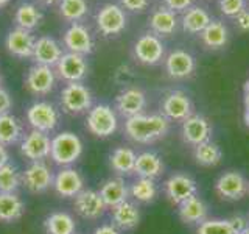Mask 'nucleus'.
Masks as SVG:
<instances>
[{
  "label": "nucleus",
  "instance_id": "50",
  "mask_svg": "<svg viewBox=\"0 0 249 234\" xmlns=\"http://www.w3.org/2000/svg\"><path fill=\"white\" fill-rule=\"evenodd\" d=\"M8 2H10V0H0V8H2V6H5Z\"/></svg>",
  "mask_w": 249,
  "mask_h": 234
},
{
  "label": "nucleus",
  "instance_id": "47",
  "mask_svg": "<svg viewBox=\"0 0 249 234\" xmlns=\"http://www.w3.org/2000/svg\"><path fill=\"white\" fill-rule=\"evenodd\" d=\"M243 100H245V123H246V127H249V78L245 83Z\"/></svg>",
  "mask_w": 249,
  "mask_h": 234
},
{
  "label": "nucleus",
  "instance_id": "48",
  "mask_svg": "<svg viewBox=\"0 0 249 234\" xmlns=\"http://www.w3.org/2000/svg\"><path fill=\"white\" fill-rule=\"evenodd\" d=\"M8 162H10V152H8V147L0 144V167L5 166Z\"/></svg>",
  "mask_w": 249,
  "mask_h": 234
},
{
  "label": "nucleus",
  "instance_id": "9",
  "mask_svg": "<svg viewBox=\"0 0 249 234\" xmlns=\"http://www.w3.org/2000/svg\"><path fill=\"white\" fill-rule=\"evenodd\" d=\"M73 209L81 218H86V220H98L105 214L106 205L98 191L83 189L73 198Z\"/></svg>",
  "mask_w": 249,
  "mask_h": 234
},
{
  "label": "nucleus",
  "instance_id": "25",
  "mask_svg": "<svg viewBox=\"0 0 249 234\" xmlns=\"http://www.w3.org/2000/svg\"><path fill=\"white\" fill-rule=\"evenodd\" d=\"M178 206H179L178 209L179 218H181L184 223H189V225H196V223L199 225L204 222L209 215L207 205L204 203V200L198 197V195H193V197L187 198Z\"/></svg>",
  "mask_w": 249,
  "mask_h": 234
},
{
  "label": "nucleus",
  "instance_id": "19",
  "mask_svg": "<svg viewBox=\"0 0 249 234\" xmlns=\"http://www.w3.org/2000/svg\"><path fill=\"white\" fill-rule=\"evenodd\" d=\"M64 44L69 52L78 55H89L93 50V39L89 30L81 23H72L64 35Z\"/></svg>",
  "mask_w": 249,
  "mask_h": 234
},
{
  "label": "nucleus",
  "instance_id": "37",
  "mask_svg": "<svg viewBox=\"0 0 249 234\" xmlns=\"http://www.w3.org/2000/svg\"><path fill=\"white\" fill-rule=\"evenodd\" d=\"M22 186V172L8 162L0 167V194H13L18 192Z\"/></svg>",
  "mask_w": 249,
  "mask_h": 234
},
{
  "label": "nucleus",
  "instance_id": "7",
  "mask_svg": "<svg viewBox=\"0 0 249 234\" xmlns=\"http://www.w3.org/2000/svg\"><path fill=\"white\" fill-rule=\"evenodd\" d=\"M215 191L223 200L237 201L249 192V183L240 172L229 170L218 176L215 183Z\"/></svg>",
  "mask_w": 249,
  "mask_h": 234
},
{
  "label": "nucleus",
  "instance_id": "17",
  "mask_svg": "<svg viewBox=\"0 0 249 234\" xmlns=\"http://www.w3.org/2000/svg\"><path fill=\"white\" fill-rule=\"evenodd\" d=\"M163 44L156 35H143L140 36L134 44V57L142 64L154 66L163 58Z\"/></svg>",
  "mask_w": 249,
  "mask_h": 234
},
{
  "label": "nucleus",
  "instance_id": "44",
  "mask_svg": "<svg viewBox=\"0 0 249 234\" xmlns=\"http://www.w3.org/2000/svg\"><path fill=\"white\" fill-rule=\"evenodd\" d=\"M229 222H231V225L233 226V230H235L238 234H240L241 231H245V230L248 228V226H249L248 218L243 217V215H233V217L229 218Z\"/></svg>",
  "mask_w": 249,
  "mask_h": 234
},
{
  "label": "nucleus",
  "instance_id": "6",
  "mask_svg": "<svg viewBox=\"0 0 249 234\" xmlns=\"http://www.w3.org/2000/svg\"><path fill=\"white\" fill-rule=\"evenodd\" d=\"M53 170L47 166L45 161L30 162L22 172V186L31 194H44L53 187Z\"/></svg>",
  "mask_w": 249,
  "mask_h": 234
},
{
  "label": "nucleus",
  "instance_id": "14",
  "mask_svg": "<svg viewBox=\"0 0 249 234\" xmlns=\"http://www.w3.org/2000/svg\"><path fill=\"white\" fill-rule=\"evenodd\" d=\"M84 189V178L76 169L62 167L53 179V191L62 198H75Z\"/></svg>",
  "mask_w": 249,
  "mask_h": 234
},
{
  "label": "nucleus",
  "instance_id": "30",
  "mask_svg": "<svg viewBox=\"0 0 249 234\" xmlns=\"http://www.w3.org/2000/svg\"><path fill=\"white\" fill-rule=\"evenodd\" d=\"M45 234H75L76 222L72 214L64 211H54L44 220Z\"/></svg>",
  "mask_w": 249,
  "mask_h": 234
},
{
  "label": "nucleus",
  "instance_id": "29",
  "mask_svg": "<svg viewBox=\"0 0 249 234\" xmlns=\"http://www.w3.org/2000/svg\"><path fill=\"white\" fill-rule=\"evenodd\" d=\"M23 136V125L18 117L10 113L0 116V144L11 147L19 144Z\"/></svg>",
  "mask_w": 249,
  "mask_h": 234
},
{
  "label": "nucleus",
  "instance_id": "39",
  "mask_svg": "<svg viewBox=\"0 0 249 234\" xmlns=\"http://www.w3.org/2000/svg\"><path fill=\"white\" fill-rule=\"evenodd\" d=\"M59 13L67 20H81L88 13V2L86 0H61Z\"/></svg>",
  "mask_w": 249,
  "mask_h": 234
},
{
  "label": "nucleus",
  "instance_id": "45",
  "mask_svg": "<svg viewBox=\"0 0 249 234\" xmlns=\"http://www.w3.org/2000/svg\"><path fill=\"white\" fill-rule=\"evenodd\" d=\"M235 23L241 31H249V11H241L235 18Z\"/></svg>",
  "mask_w": 249,
  "mask_h": 234
},
{
  "label": "nucleus",
  "instance_id": "49",
  "mask_svg": "<svg viewBox=\"0 0 249 234\" xmlns=\"http://www.w3.org/2000/svg\"><path fill=\"white\" fill-rule=\"evenodd\" d=\"M42 3H45V5H52V3H54L56 0H41Z\"/></svg>",
  "mask_w": 249,
  "mask_h": 234
},
{
  "label": "nucleus",
  "instance_id": "32",
  "mask_svg": "<svg viewBox=\"0 0 249 234\" xmlns=\"http://www.w3.org/2000/svg\"><path fill=\"white\" fill-rule=\"evenodd\" d=\"M210 19V14L201 6H190L182 16V28L187 33L192 35H201L202 30H204Z\"/></svg>",
  "mask_w": 249,
  "mask_h": 234
},
{
  "label": "nucleus",
  "instance_id": "3",
  "mask_svg": "<svg viewBox=\"0 0 249 234\" xmlns=\"http://www.w3.org/2000/svg\"><path fill=\"white\" fill-rule=\"evenodd\" d=\"M86 127L90 131V135L100 139H106L117 131L119 120H117V114L111 106L100 103L89 109Z\"/></svg>",
  "mask_w": 249,
  "mask_h": 234
},
{
  "label": "nucleus",
  "instance_id": "12",
  "mask_svg": "<svg viewBox=\"0 0 249 234\" xmlns=\"http://www.w3.org/2000/svg\"><path fill=\"white\" fill-rule=\"evenodd\" d=\"M181 135L185 144L196 147L202 142H207L212 136V125L201 114H192L182 122Z\"/></svg>",
  "mask_w": 249,
  "mask_h": 234
},
{
  "label": "nucleus",
  "instance_id": "28",
  "mask_svg": "<svg viewBox=\"0 0 249 234\" xmlns=\"http://www.w3.org/2000/svg\"><path fill=\"white\" fill-rule=\"evenodd\" d=\"M137 153L129 147H117L109 155V166L117 175H131L134 174Z\"/></svg>",
  "mask_w": 249,
  "mask_h": 234
},
{
  "label": "nucleus",
  "instance_id": "42",
  "mask_svg": "<svg viewBox=\"0 0 249 234\" xmlns=\"http://www.w3.org/2000/svg\"><path fill=\"white\" fill-rule=\"evenodd\" d=\"M123 8H126L129 11L134 13H142L148 6V0H120Z\"/></svg>",
  "mask_w": 249,
  "mask_h": 234
},
{
  "label": "nucleus",
  "instance_id": "27",
  "mask_svg": "<svg viewBox=\"0 0 249 234\" xmlns=\"http://www.w3.org/2000/svg\"><path fill=\"white\" fill-rule=\"evenodd\" d=\"M134 174L139 178L156 179L163 174V161L159 155L153 152H142L137 155Z\"/></svg>",
  "mask_w": 249,
  "mask_h": 234
},
{
  "label": "nucleus",
  "instance_id": "34",
  "mask_svg": "<svg viewBox=\"0 0 249 234\" xmlns=\"http://www.w3.org/2000/svg\"><path fill=\"white\" fill-rule=\"evenodd\" d=\"M193 156H195V161H196L199 166L213 167L221 162L223 152L218 144L212 142V140H207V142H202L195 147Z\"/></svg>",
  "mask_w": 249,
  "mask_h": 234
},
{
  "label": "nucleus",
  "instance_id": "18",
  "mask_svg": "<svg viewBox=\"0 0 249 234\" xmlns=\"http://www.w3.org/2000/svg\"><path fill=\"white\" fill-rule=\"evenodd\" d=\"M145 106H146V97L137 88H126L115 97V109L119 111V114L126 117V119L143 114Z\"/></svg>",
  "mask_w": 249,
  "mask_h": 234
},
{
  "label": "nucleus",
  "instance_id": "21",
  "mask_svg": "<svg viewBox=\"0 0 249 234\" xmlns=\"http://www.w3.org/2000/svg\"><path fill=\"white\" fill-rule=\"evenodd\" d=\"M196 62L193 55L185 50H173L165 59L167 74L171 78H187L195 72Z\"/></svg>",
  "mask_w": 249,
  "mask_h": 234
},
{
  "label": "nucleus",
  "instance_id": "35",
  "mask_svg": "<svg viewBox=\"0 0 249 234\" xmlns=\"http://www.w3.org/2000/svg\"><path fill=\"white\" fill-rule=\"evenodd\" d=\"M42 19V14L41 11L33 3H20L18 6L14 14V22L18 23V27L22 30H33L39 25V22Z\"/></svg>",
  "mask_w": 249,
  "mask_h": 234
},
{
  "label": "nucleus",
  "instance_id": "5",
  "mask_svg": "<svg viewBox=\"0 0 249 234\" xmlns=\"http://www.w3.org/2000/svg\"><path fill=\"white\" fill-rule=\"evenodd\" d=\"M61 106L69 114L89 113L92 108V94L83 83H67L61 91Z\"/></svg>",
  "mask_w": 249,
  "mask_h": 234
},
{
  "label": "nucleus",
  "instance_id": "38",
  "mask_svg": "<svg viewBox=\"0 0 249 234\" xmlns=\"http://www.w3.org/2000/svg\"><path fill=\"white\" fill-rule=\"evenodd\" d=\"M196 234H238L229 218H206L198 225Z\"/></svg>",
  "mask_w": 249,
  "mask_h": 234
},
{
  "label": "nucleus",
  "instance_id": "31",
  "mask_svg": "<svg viewBox=\"0 0 249 234\" xmlns=\"http://www.w3.org/2000/svg\"><path fill=\"white\" fill-rule=\"evenodd\" d=\"M201 39H202V42H204V45L209 47V49H212V50L223 49L229 41L228 27H226L221 20H216V19L210 20L209 25L202 30Z\"/></svg>",
  "mask_w": 249,
  "mask_h": 234
},
{
  "label": "nucleus",
  "instance_id": "15",
  "mask_svg": "<svg viewBox=\"0 0 249 234\" xmlns=\"http://www.w3.org/2000/svg\"><path fill=\"white\" fill-rule=\"evenodd\" d=\"M97 27L105 36L119 35L126 27V14L122 6L107 3L97 14Z\"/></svg>",
  "mask_w": 249,
  "mask_h": 234
},
{
  "label": "nucleus",
  "instance_id": "51",
  "mask_svg": "<svg viewBox=\"0 0 249 234\" xmlns=\"http://www.w3.org/2000/svg\"><path fill=\"white\" fill-rule=\"evenodd\" d=\"M240 234H249V226H248V228H246L245 231H241Z\"/></svg>",
  "mask_w": 249,
  "mask_h": 234
},
{
  "label": "nucleus",
  "instance_id": "4",
  "mask_svg": "<svg viewBox=\"0 0 249 234\" xmlns=\"http://www.w3.org/2000/svg\"><path fill=\"white\" fill-rule=\"evenodd\" d=\"M27 122L31 130L50 135L59 125V111L49 101H35L27 109Z\"/></svg>",
  "mask_w": 249,
  "mask_h": 234
},
{
  "label": "nucleus",
  "instance_id": "8",
  "mask_svg": "<svg viewBox=\"0 0 249 234\" xmlns=\"http://www.w3.org/2000/svg\"><path fill=\"white\" fill-rule=\"evenodd\" d=\"M50 144L52 139L49 135L31 130L20 140V153L30 162L45 161L50 158Z\"/></svg>",
  "mask_w": 249,
  "mask_h": 234
},
{
  "label": "nucleus",
  "instance_id": "43",
  "mask_svg": "<svg viewBox=\"0 0 249 234\" xmlns=\"http://www.w3.org/2000/svg\"><path fill=\"white\" fill-rule=\"evenodd\" d=\"M11 106H13L11 96L8 94V91H5L3 88H0V116L10 113Z\"/></svg>",
  "mask_w": 249,
  "mask_h": 234
},
{
  "label": "nucleus",
  "instance_id": "20",
  "mask_svg": "<svg viewBox=\"0 0 249 234\" xmlns=\"http://www.w3.org/2000/svg\"><path fill=\"white\" fill-rule=\"evenodd\" d=\"M111 220L120 231H131L140 222V209L136 203L126 200L111 208Z\"/></svg>",
  "mask_w": 249,
  "mask_h": 234
},
{
  "label": "nucleus",
  "instance_id": "16",
  "mask_svg": "<svg viewBox=\"0 0 249 234\" xmlns=\"http://www.w3.org/2000/svg\"><path fill=\"white\" fill-rule=\"evenodd\" d=\"M58 75L67 83H81L83 78L88 75V62L83 55L78 53H64L56 64Z\"/></svg>",
  "mask_w": 249,
  "mask_h": 234
},
{
  "label": "nucleus",
  "instance_id": "36",
  "mask_svg": "<svg viewBox=\"0 0 249 234\" xmlns=\"http://www.w3.org/2000/svg\"><path fill=\"white\" fill-rule=\"evenodd\" d=\"M129 195L139 203H151L158 197V186H156L154 179L137 178L129 187Z\"/></svg>",
  "mask_w": 249,
  "mask_h": 234
},
{
  "label": "nucleus",
  "instance_id": "24",
  "mask_svg": "<svg viewBox=\"0 0 249 234\" xmlns=\"http://www.w3.org/2000/svg\"><path fill=\"white\" fill-rule=\"evenodd\" d=\"M35 38L31 36L28 30L16 28L11 30L6 36V49L11 55L18 58H30L33 57V49H35Z\"/></svg>",
  "mask_w": 249,
  "mask_h": 234
},
{
  "label": "nucleus",
  "instance_id": "52",
  "mask_svg": "<svg viewBox=\"0 0 249 234\" xmlns=\"http://www.w3.org/2000/svg\"><path fill=\"white\" fill-rule=\"evenodd\" d=\"M0 84H2V77H0ZM0 88H2V86H0Z\"/></svg>",
  "mask_w": 249,
  "mask_h": 234
},
{
  "label": "nucleus",
  "instance_id": "40",
  "mask_svg": "<svg viewBox=\"0 0 249 234\" xmlns=\"http://www.w3.org/2000/svg\"><path fill=\"white\" fill-rule=\"evenodd\" d=\"M220 10L228 18H237L246 10V0H220Z\"/></svg>",
  "mask_w": 249,
  "mask_h": 234
},
{
  "label": "nucleus",
  "instance_id": "10",
  "mask_svg": "<svg viewBox=\"0 0 249 234\" xmlns=\"http://www.w3.org/2000/svg\"><path fill=\"white\" fill-rule=\"evenodd\" d=\"M192 100L182 91L168 92L162 100V116H165L168 120L184 122L187 117L192 116Z\"/></svg>",
  "mask_w": 249,
  "mask_h": 234
},
{
  "label": "nucleus",
  "instance_id": "33",
  "mask_svg": "<svg viewBox=\"0 0 249 234\" xmlns=\"http://www.w3.org/2000/svg\"><path fill=\"white\" fill-rule=\"evenodd\" d=\"M150 27L154 33L168 36L171 33H175L178 27V19L176 14L168 10V8H159L150 16Z\"/></svg>",
  "mask_w": 249,
  "mask_h": 234
},
{
  "label": "nucleus",
  "instance_id": "41",
  "mask_svg": "<svg viewBox=\"0 0 249 234\" xmlns=\"http://www.w3.org/2000/svg\"><path fill=\"white\" fill-rule=\"evenodd\" d=\"M163 3L171 11H187L193 6V0H163Z\"/></svg>",
  "mask_w": 249,
  "mask_h": 234
},
{
  "label": "nucleus",
  "instance_id": "26",
  "mask_svg": "<svg viewBox=\"0 0 249 234\" xmlns=\"http://www.w3.org/2000/svg\"><path fill=\"white\" fill-rule=\"evenodd\" d=\"M25 214V203L18 192L0 194V222L14 223Z\"/></svg>",
  "mask_w": 249,
  "mask_h": 234
},
{
  "label": "nucleus",
  "instance_id": "13",
  "mask_svg": "<svg viewBox=\"0 0 249 234\" xmlns=\"http://www.w3.org/2000/svg\"><path fill=\"white\" fill-rule=\"evenodd\" d=\"M56 83L53 69L49 66L35 64L28 69L25 77V88L33 94V96H47L50 94Z\"/></svg>",
  "mask_w": 249,
  "mask_h": 234
},
{
  "label": "nucleus",
  "instance_id": "23",
  "mask_svg": "<svg viewBox=\"0 0 249 234\" xmlns=\"http://www.w3.org/2000/svg\"><path fill=\"white\" fill-rule=\"evenodd\" d=\"M62 55L64 53H62L59 44L50 36H42L35 42L33 59L36 61V64H42L49 67L56 66Z\"/></svg>",
  "mask_w": 249,
  "mask_h": 234
},
{
  "label": "nucleus",
  "instance_id": "46",
  "mask_svg": "<svg viewBox=\"0 0 249 234\" xmlns=\"http://www.w3.org/2000/svg\"><path fill=\"white\" fill-rule=\"evenodd\" d=\"M92 234H122V231L114 226L112 223H105V225H100L93 230Z\"/></svg>",
  "mask_w": 249,
  "mask_h": 234
},
{
  "label": "nucleus",
  "instance_id": "11",
  "mask_svg": "<svg viewBox=\"0 0 249 234\" xmlns=\"http://www.w3.org/2000/svg\"><path fill=\"white\" fill-rule=\"evenodd\" d=\"M163 189H165V195L171 203H175V205H181V203L185 201L187 198L196 195L198 186H196V181H195L190 175L175 174L165 181Z\"/></svg>",
  "mask_w": 249,
  "mask_h": 234
},
{
  "label": "nucleus",
  "instance_id": "22",
  "mask_svg": "<svg viewBox=\"0 0 249 234\" xmlns=\"http://www.w3.org/2000/svg\"><path fill=\"white\" fill-rule=\"evenodd\" d=\"M101 198H103L106 208H114L120 203L126 201L129 197V187L124 183V179L122 176H114L109 178L98 189Z\"/></svg>",
  "mask_w": 249,
  "mask_h": 234
},
{
  "label": "nucleus",
  "instance_id": "2",
  "mask_svg": "<svg viewBox=\"0 0 249 234\" xmlns=\"http://www.w3.org/2000/svg\"><path fill=\"white\" fill-rule=\"evenodd\" d=\"M84 145L81 137L72 131H62L52 137L50 159L61 167H70L81 158Z\"/></svg>",
  "mask_w": 249,
  "mask_h": 234
},
{
  "label": "nucleus",
  "instance_id": "1",
  "mask_svg": "<svg viewBox=\"0 0 249 234\" xmlns=\"http://www.w3.org/2000/svg\"><path fill=\"white\" fill-rule=\"evenodd\" d=\"M170 130V120L162 114H139L124 122V135L136 144H151Z\"/></svg>",
  "mask_w": 249,
  "mask_h": 234
}]
</instances>
